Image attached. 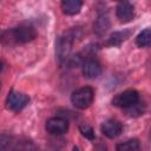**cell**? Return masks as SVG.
<instances>
[{"label": "cell", "mask_w": 151, "mask_h": 151, "mask_svg": "<svg viewBox=\"0 0 151 151\" xmlns=\"http://www.w3.org/2000/svg\"><path fill=\"white\" fill-rule=\"evenodd\" d=\"M72 151H80V150H79L77 146H73V150H72Z\"/></svg>", "instance_id": "18"}, {"label": "cell", "mask_w": 151, "mask_h": 151, "mask_svg": "<svg viewBox=\"0 0 151 151\" xmlns=\"http://www.w3.org/2000/svg\"><path fill=\"white\" fill-rule=\"evenodd\" d=\"M130 35V31H119V32H114L110 39H109V44L112 46H119L125 39H127Z\"/></svg>", "instance_id": "12"}, {"label": "cell", "mask_w": 151, "mask_h": 151, "mask_svg": "<svg viewBox=\"0 0 151 151\" xmlns=\"http://www.w3.org/2000/svg\"><path fill=\"white\" fill-rule=\"evenodd\" d=\"M150 41H151V31L150 28H145L143 29L136 38V44L139 46V47H146L150 45Z\"/></svg>", "instance_id": "13"}, {"label": "cell", "mask_w": 151, "mask_h": 151, "mask_svg": "<svg viewBox=\"0 0 151 151\" xmlns=\"http://www.w3.org/2000/svg\"><path fill=\"white\" fill-rule=\"evenodd\" d=\"M140 145L138 139H129L117 145L116 151H139Z\"/></svg>", "instance_id": "11"}, {"label": "cell", "mask_w": 151, "mask_h": 151, "mask_svg": "<svg viewBox=\"0 0 151 151\" xmlns=\"http://www.w3.org/2000/svg\"><path fill=\"white\" fill-rule=\"evenodd\" d=\"M73 41H74L73 32H68V33L61 35L58 39L57 45H55V54H57V58L60 63L65 61L66 59L70 58V53H71V50H72Z\"/></svg>", "instance_id": "3"}, {"label": "cell", "mask_w": 151, "mask_h": 151, "mask_svg": "<svg viewBox=\"0 0 151 151\" xmlns=\"http://www.w3.org/2000/svg\"><path fill=\"white\" fill-rule=\"evenodd\" d=\"M116 14L122 22H129L133 19V15H134L133 6L126 1L120 2V4H118V6L116 8Z\"/></svg>", "instance_id": "9"}, {"label": "cell", "mask_w": 151, "mask_h": 151, "mask_svg": "<svg viewBox=\"0 0 151 151\" xmlns=\"http://www.w3.org/2000/svg\"><path fill=\"white\" fill-rule=\"evenodd\" d=\"M138 101H139V93L136 90H132V88L125 90V91L118 93L112 99V104L114 106L122 107V109L132 107L136 104H138Z\"/></svg>", "instance_id": "4"}, {"label": "cell", "mask_w": 151, "mask_h": 151, "mask_svg": "<svg viewBox=\"0 0 151 151\" xmlns=\"http://www.w3.org/2000/svg\"><path fill=\"white\" fill-rule=\"evenodd\" d=\"M79 130H80V132H81V134L85 137V138H87V139H94V131H93V129L91 127V126H88V125H80L79 126Z\"/></svg>", "instance_id": "15"}, {"label": "cell", "mask_w": 151, "mask_h": 151, "mask_svg": "<svg viewBox=\"0 0 151 151\" xmlns=\"http://www.w3.org/2000/svg\"><path fill=\"white\" fill-rule=\"evenodd\" d=\"M81 71L84 77L88 78V79H94L97 77L100 76L101 73V66L99 64V61L94 58H87L83 61L81 65Z\"/></svg>", "instance_id": "6"}, {"label": "cell", "mask_w": 151, "mask_h": 151, "mask_svg": "<svg viewBox=\"0 0 151 151\" xmlns=\"http://www.w3.org/2000/svg\"><path fill=\"white\" fill-rule=\"evenodd\" d=\"M2 68H4V64H2V61L0 60V72L2 71Z\"/></svg>", "instance_id": "17"}, {"label": "cell", "mask_w": 151, "mask_h": 151, "mask_svg": "<svg viewBox=\"0 0 151 151\" xmlns=\"http://www.w3.org/2000/svg\"><path fill=\"white\" fill-rule=\"evenodd\" d=\"M100 130L103 132L104 136H106L107 138H116L118 137L122 131H123V125L116 120V119H109L106 122H104L100 126Z\"/></svg>", "instance_id": "8"}, {"label": "cell", "mask_w": 151, "mask_h": 151, "mask_svg": "<svg viewBox=\"0 0 151 151\" xmlns=\"http://www.w3.org/2000/svg\"><path fill=\"white\" fill-rule=\"evenodd\" d=\"M93 99H94V91L90 86L80 87L76 90L71 96L72 104L79 110H85L90 107L93 103Z\"/></svg>", "instance_id": "2"}, {"label": "cell", "mask_w": 151, "mask_h": 151, "mask_svg": "<svg viewBox=\"0 0 151 151\" xmlns=\"http://www.w3.org/2000/svg\"><path fill=\"white\" fill-rule=\"evenodd\" d=\"M46 130L51 134H63L68 130V123L61 117H52L46 122Z\"/></svg>", "instance_id": "7"}, {"label": "cell", "mask_w": 151, "mask_h": 151, "mask_svg": "<svg viewBox=\"0 0 151 151\" xmlns=\"http://www.w3.org/2000/svg\"><path fill=\"white\" fill-rule=\"evenodd\" d=\"M83 2L80 0H64L61 2V9L64 14L76 15L80 12Z\"/></svg>", "instance_id": "10"}, {"label": "cell", "mask_w": 151, "mask_h": 151, "mask_svg": "<svg viewBox=\"0 0 151 151\" xmlns=\"http://www.w3.org/2000/svg\"><path fill=\"white\" fill-rule=\"evenodd\" d=\"M0 151H14V142H13V144H12L11 146H8V147H4V149H0Z\"/></svg>", "instance_id": "16"}, {"label": "cell", "mask_w": 151, "mask_h": 151, "mask_svg": "<svg viewBox=\"0 0 151 151\" xmlns=\"http://www.w3.org/2000/svg\"><path fill=\"white\" fill-rule=\"evenodd\" d=\"M109 27V21H107V18L106 17H99L97 22H96V26H94V29L98 34H101L104 33Z\"/></svg>", "instance_id": "14"}, {"label": "cell", "mask_w": 151, "mask_h": 151, "mask_svg": "<svg viewBox=\"0 0 151 151\" xmlns=\"http://www.w3.org/2000/svg\"><path fill=\"white\" fill-rule=\"evenodd\" d=\"M37 37V31L31 25H20L12 29H7L0 34L2 45H18L32 41Z\"/></svg>", "instance_id": "1"}, {"label": "cell", "mask_w": 151, "mask_h": 151, "mask_svg": "<svg viewBox=\"0 0 151 151\" xmlns=\"http://www.w3.org/2000/svg\"><path fill=\"white\" fill-rule=\"evenodd\" d=\"M28 101L29 98L27 94L12 90L6 98V107L13 112H19L28 104Z\"/></svg>", "instance_id": "5"}]
</instances>
